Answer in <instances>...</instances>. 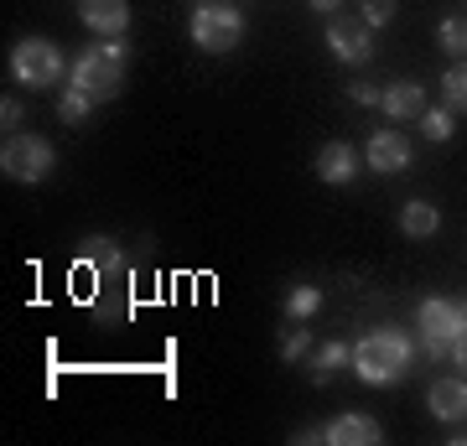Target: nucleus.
<instances>
[{"mask_svg": "<svg viewBox=\"0 0 467 446\" xmlns=\"http://www.w3.org/2000/svg\"><path fill=\"white\" fill-rule=\"evenodd\" d=\"M78 21L99 36H125V26H130V0H78Z\"/></svg>", "mask_w": 467, "mask_h": 446, "instance_id": "10", "label": "nucleus"}, {"mask_svg": "<svg viewBox=\"0 0 467 446\" xmlns=\"http://www.w3.org/2000/svg\"><path fill=\"white\" fill-rule=\"evenodd\" d=\"M322 441H333V446H379L384 430H379V420H374V415L343 410V415H333V420L322 426Z\"/></svg>", "mask_w": 467, "mask_h": 446, "instance_id": "8", "label": "nucleus"}, {"mask_svg": "<svg viewBox=\"0 0 467 446\" xmlns=\"http://www.w3.org/2000/svg\"><path fill=\"white\" fill-rule=\"evenodd\" d=\"M457 312H462V332H467V301H457Z\"/></svg>", "mask_w": 467, "mask_h": 446, "instance_id": "28", "label": "nucleus"}, {"mask_svg": "<svg viewBox=\"0 0 467 446\" xmlns=\"http://www.w3.org/2000/svg\"><path fill=\"white\" fill-rule=\"evenodd\" d=\"M426 405H431L436 420L457 426V420L467 415V379H457V374H441V379L426 389Z\"/></svg>", "mask_w": 467, "mask_h": 446, "instance_id": "12", "label": "nucleus"}, {"mask_svg": "<svg viewBox=\"0 0 467 446\" xmlns=\"http://www.w3.org/2000/svg\"><path fill=\"white\" fill-rule=\"evenodd\" d=\"M312 171H317V177H322L327 187H348L353 177H358V156H353L348 140H327V146L317 150Z\"/></svg>", "mask_w": 467, "mask_h": 446, "instance_id": "11", "label": "nucleus"}, {"mask_svg": "<svg viewBox=\"0 0 467 446\" xmlns=\"http://www.w3.org/2000/svg\"><path fill=\"white\" fill-rule=\"evenodd\" d=\"M441 104L451 115H467V63H451L441 73Z\"/></svg>", "mask_w": 467, "mask_h": 446, "instance_id": "16", "label": "nucleus"}, {"mask_svg": "<svg viewBox=\"0 0 467 446\" xmlns=\"http://www.w3.org/2000/svg\"><path fill=\"white\" fill-rule=\"evenodd\" d=\"M348 364H353V347L343 343V337H333V343H322V347H317V358H312V379L327 384L337 368H348Z\"/></svg>", "mask_w": 467, "mask_h": 446, "instance_id": "15", "label": "nucleus"}, {"mask_svg": "<svg viewBox=\"0 0 467 446\" xmlns=\"http://www.w3.org/2000/svg\"><path fill=\"white\" fill-rule=\"evenodd\" d=\"M306 5H312V11H322V16H337V11H343V0H306Z\"/></svg>", "mask_w": 467, "mask_h": 446, "instance_id": "26", "label": "nucleus"}, {"mask_svg": "<svg viewBox=\"0 0 467 446\" xmlns=\"http://www.w3.org/2000/svg\"><path fill=\"white\" fill-rule=\"evenodd\" d=\"M410 358H416V343L405 327H374L353 343V374L374 389H389L410 374Z\"/></svg>", "mask_w": 467, "mask_h": 446, "instance_id": "1", "label": "nucleus"}, {"mask_svg": "<svg viewBox=\"0 0 467 446\" xmlns=\"http://www.w3.org/2000/svg\"><path fill=\"white\" fill-rule=\"evenodd\" d=\"M451 364H457V368L467 374V337H457V347H451Z\"/></svg>", "mask_w": 467, "mask_h": 446, "instance_id": "27", "label": "nucleus"}, {"mask_svg": "<svg viewBox=\"0 0 467 446\" xmlns=\"http://www.w3.org/2000/svg\"><path fill=\"white\" fill-rule=\"evenodd\" d=\"M416 332H420V347H426V358H451L457 337H467V332H462V312H457V301H447V296L420 301V312H416Z\"/></svg>", "mask_w": 467, "mask_h": 446, "instance_id": "4", "label": "nucleus"}, {"mask_svg": "<svg viewBox=\"0 0 467 446\" xmlns=\"http://www.w3.org/2000/svg\"><path fill=\"white\" fill-rule=\"evenodd\" d=\"M317 306H322L317 285H291V291H285V316H291V322H306Z\"/></svg>", "mask_w": 467, "mask_h": 446, "instance_id": "19", "label": "nucleus"}, {"mask_svg": "<svg viewBox=\"0 0 467 446\" xmlns=\"http://www.w3.org/2000/svg\"><path fill=\"white\" fill-rule=\"evenodd\" d=\"M84 260L94 270H119V244L115 239H84Z\"/></svg>", "mask_w": 467, "mask_h": 446, "instance_id": "20", "label": "nucleus"}, {"mask_svg": "<svg viewBox=\"0 0 467 446\" xmlns=\"http://www.w3.org/2000/svg\"><path fill=\"white\" fill-rule=\"evenodd\" d=\"M436 42H441V52H447V57L467 63V16H441V26H436Z\"/></svg>", "mask_w": 467, "mask_h": 446, "instance_id": "18", "label": "nucleus"}, {"mask_svg": "<svg viewBox=\"0 0 467 446\" xmlns=\"http://www.w3.org/2000/svg\"><path fill=\"white\" fill-rule=\"evenodd\" d=\"M379 109L389 119H420V115H426V88L410 83V78L389 83V88H384V99H379Z\"/></svg>", "mask_w": 467, "mask_h": 446, "instance_id": "13", "label": "nucleus"}, {"mask_svg": "<svg viewBox=\"0 0 467 446\" xmlns=\"http://www.w3.org/2000/svg\"><path fill=\"white\" fill-rule=\"evenodd\" d=\"M348 99H353V104H379V99H384V88H374V83H353Z\"/></svg>", "mask_w": 467, "mask_h": 446, "instance_id": "24", "label": "nucleus"}, {"mask_svg": "<svg viewBox=\"0 0 467 446\" xmlns=\"http://www.w3.org/2000/svg\"><path fill=\"white\" fill-rule=\"evenodd\" d=\"M0 171L11 177V182H47L52 171H57V150H52V140H42V135H5V146H0Z\"/></svg>", "mask_w": 467, "mask_h": 446, "instance_id": "3", "label": "nucleus"}, {"mask_svg": "<svg viewBox=\"0 0 467 446\" xmlns=\"http://www.w3.org/2000/svg\"><path fill=\"white\" fill-rule=\"evenodd\" d=\"M364 26H389L395 21V0H364Z\"/></svg>", "mask_w": 467, "mask_h": 446, "instance_id": "23", "label": "nucleus"}, {"mask_svg": "<svg viewBox=\"0 0 467 446\" xmlns=\"http://www.w3.org/2000/svg\"><path fill=\"white\" fill-rule=\"evenodd\" d=\"M125 57H130V47L119 42V36H109V42H88L78 57H73V67H67V83H78L84 94H94V99H115L119 88H125Z\"/></svg>", "mask_w": 467, "mask_h": 446, "instance_id": "2", "label": "nucleus"}, {"mask_svg": "<svg viewBox=\"0 0 467 446\" xmlns=\"http://www.w3.org/2000/svg\"><path fill=\"white\" fill-rule=\"evenodd\" d=\"M436 229H441V208H431L426 198H416V202L400 208V233L405 239H431Z\"/></svg>", "mask_w": 467, "mask_h": 446, "instance_id": "14", "label": "nucleus"}, {"mask_svg": "<svg viewBox=\"0 0 467 446\" xmlns=\"http://www.w3.org/2000/svg\"><path fill=\"white\" fill-rule=\"evenodd\" d=\"M327 52H333L337 63L364 67L374 57V26H364V21H333L327 26Z\"/></svg>", "mask_w": 467, "mask_h": 446, "instance_id": "7", "label": "nucleus"}, {"mask_svg": "<svg viewBox=\"0 0 467 446\" xmlns=\"http://www.w3.org/2000/svg\"><path fill=\"white\" fill-rule=\"evenodd\" d=\"M11 73H16V83H26V88H52V83H63V52H57V42H47V36H26V42H16V52H11Z\"/></svg>", "mask_w": 467, "mask_h": 446, "instance_id": "6", "label": "nucleus"}, {"mask_svg": "<svg viewBox=\"0 0 467 446\" xmlns=\"http://www.w3.org/2000/svg\"><path fill=\"white\" fill-rule=\"evenodd\" d=\"M0 125H5V130H11V125H21V104H16V99L0 104Z\"/></svg>", "mask_w": 467, "mask_h": 446, "instance_id": "25", "label": "nucleus"}, {"mask_svg": "<svg viewBox=\"0 0 467 446\" xmlns=\"http://www.w3.org/2000/svg\"><path fill=\"white\" fill-rule=\"evenodd\" d=\"M94 94H84V88H78V83H67L63 94H57V115H63V125H84L88 119V109H94Z\"/></svg>", "mask_w": 467, "mask_h": 446, "instance_id": "17", "label": "nucleus"}, {"mask_svg": "<svg viewBox=\"0 0 467 446\" xmlns=\"http://www.w3.org/2000/svg\"><path fill=\"white\" fill-rule=\"evenodd\" d=\"M364 161L379 171V177H395V171H405L410 166V140H405L400 130H374L364 146Z\"/></svg>", "mask_w": 467, "mask_h": 446, "instance_id": "9", "label": "nucleus"}, {"mask_svg": "<svg viewBox=\"0 0 467 446\" xmlns=\"http://www.w3.org/2000/svg\"><path fill=\"white\" fill-rule=\"evenodd\" d=\"M306 347H312V332H306V327H285L281 332V358H285V364H296Z\"/></svg>", "mask_w": 467, "mask_h": 446, "instance_id": "22", "label": "nucleus"}, {"mask_svg": "<svg viewBox=\"0 0 467 446\" xmlns=\"http://www.w3.org/2000/svg\"><path fill=\"white\" fill-rule=\"evenodd\" d=\"M416 125L426 130V140H451V130H457V125H451V109H447V104H441V109H426Z\"/></svg>", "mask_w": 467, "mask_h": 446, "instance_id": "21", "label": "nucleus"}, {"mask_svg": "<svg viewBox=\"0 0 467 446\" xmlns=\"http://www.w3.org/2000/svg\"><path fill=\"white\" fill-rule=\"evenodd\" d=\"M192 42L202 52H234L244 42V16L234 11V5H218V0H202L198 11H192Z\"/></svg>", "mask_w": 467, "mask_h": 446, "instance_id": "5", "label": "nucleus"}]
</instances>
